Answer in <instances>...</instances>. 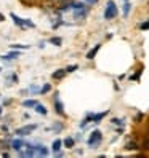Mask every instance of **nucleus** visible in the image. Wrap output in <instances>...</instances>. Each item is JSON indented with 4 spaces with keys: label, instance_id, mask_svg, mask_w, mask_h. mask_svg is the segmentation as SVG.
Returning a JSON list of instances; mask_svg holds the SVG:
<instances>
[{
    "label": "nucleus",
    "instance_id": "obj_2",
    "mask_svg": "<svg viewBox=\"0 0 149 158\" xmlns=\"http://www.w3.org/2000/svg\"><path fill=\"white\" fill-rule=\"evenodd\" d=\"M101 139H103V134H101V131H93L91 134H90V137H88V145L90 147H95V145H98L99 142H101Z\"/></svg>",
    "mask_w": 149,
    "mask_h": 158
},
{
    "label": "nucleus",
    "instance_id": "obj_19",
    "mask_svg": "<svg viewBox=\"0 0 149 158\" xmlns=\"http://www.w3.org/2000/svg\"><path fill=\"white\" fill-rule=\"evenodd\" d=\"M27 48H29V45H20V43L11 45V50H27Z\"/></svg>",
    "mask_w": 149,
    "mask_h": 158
},
{
    "label": "nucleus",
    "instance_id": "obj_13",
    "mask_svg": "<svg viewBox=\"0 0 149 158\" xmlns=\"http://www.w3.org/2000/svg\"><path fill=\"white\" fill-rule=\"evenodd\" d=\"M63 144H64V147H68V148H72L74 145H76V141H74L72 137H66L63 141Z\"/></svg>",
    "mask_w": 149,
    "mask_h": 158
},
{
    "label": "nucleus",
    "instance_id": "obj_4",
    "mask_svg": "<svg viewBox=\"0 0 149 158\" xmlns=\"http://www.w3.org/2000/svg\"><path fill=\"white\" fill-rule=\"evenodd\" d=\"M10 147L13 148V150L20 152L23 147H26V142L23 141V139H16V141H11V142H10Z\"/></svg>",
    "mask_w": 149,
    "mask_h": 158
},
{
    "label": "nucleus",
    "instance_id": "obj_6",
    "mask_svg": "<svg viewBox=\"0 0 149 158\" xmlns=\"http://www.w3.org/2000/svg\"><path fill=\"white\" fill-rule=\"evenodd\" d=\"M10 18L13 19V23H15L18 27H21V29H26V26H24V19H21V18L18 16L16 13H10Z\"/></svg>",
    "mask_w": 149,
    "mask_h": 158
},
{
    "label": "nucleus",
    "instance_id": "obj_18",
    "mask_svg": "<svg viewBox=\"0 0 149 158\" xmlns=\"http://www.w3.org/2000/svg\"><path fill=\"white\" fill-rule=\"evenodd\" d=\"M50 43H51V45L59 46V45L63 43V39H61V37H51V39H50Z\"/></svg>",
    "mask_w": 149,
    "mask_h": 158
},
{
    "label": "nucleus",
    "instance_id": "obj_15",
    "mask_svg": "<svg viewBox=\"0 0 149 158\" xmlns=\"http://www.w3.org/2000/svg\"><path fill=\"white\" fill-rule=\"evenodd\" d=\"M37 102H39V101H35V99H27V101L23 102V107H34Z\"/></svg>",
    "mask_w": 149,
    "mask_h": 158
},
{
    "label": "nucleus",
    "instance_id": "obj_14",
    "mask_svg": "<svg viewBox=\"0 0 149 158\" xmlns=\"http://www.w3.org/2000/svg\"><path fill=\"white\" fill-rule=\"evenodd\" d=\"M106 114H107V112H103V114H96V115H93V123H99L101 120H103V118L106 117Z\"/></svg>",
    "mask_w": 149,
    "mask_h": 158
},
{
    "label": "nucleus",
    "instance_id": "obj_21",
    "mask_svg": "<svg viewBox=\"0 0 149 158\" xmlns=\"http://www.w3.org/2000/svg\"><path fill=\"white\" fill-rule=\"evenodd\" d=\"M130 6H132V5H130L128 2L124 5V16H128V13H130Z\"/></svg>",
    "mask_w": 149,
    "mask_h": 158
},
{
    "label": "nucleus",
    "instance_id": "obj_31",
    "mask_svg": "<svg viewBox=\"0 0 149 158\" xmlns=\"http://www.w3.org/2000/svg\"><path fill=\"white\" fill-rule=\"evenodd\" d=\"M2 21H5V16H3L2 13H0V23H2Z\"/></svg>",
    "mask_w": 149,
    "mask_h": 158
},
{
    "label": "nucleus",
    "instance_id": "obj_17",
    "mask_svg": "<svg viewBox=\"0 0 149 158\" xmlns=\"http://www.w3.org/2000/svg\"><path fill=\"white\" fill-rule=\"evenodd\" d=\"M125 148H127V150H136L138 145H136V142H135V141H128V142H127V145H125Z\"/></svg>",
    "mask_w": 149,
    "mask_h": 158
},
{
    "label": "nucleus",
    "instance_id": "obj_12",
    "mask_svg": "<svg viewBox=\"0 0 149 158\" xmlns=\"http://www.w3.org/2000/svg\"><path fill=\"white\" fill-rule=\"evenodd\" d=\"M34 110L37 114H40V115H46V109H45V106L40 104V102H37V104L34 106Z\"/></svg>",
    "mask_w": 149,
    "mask_h": 158
},
{
    "label": "nucleus",
    "instance_id": "obj_27",
    "mask_svg": "<svg viewBox=\"0 0 149 158\" xmlns=\"http://www.w3.org/2000/svg\"><path fill=\"white\" fill-rule=\"evenodd\" d=\"M61 128H63V125H61V123H56V125L53 126V129H55V131H59Z\"/></svg>",
    "mask_w": 149,
    "mask_h": 158
},
{
    "label": "nucleus",
    "instance_id": "obj_9",
    "mask_svg": "<svg viewBox=\"0 0 149 158\" xmlns=\"http://www.w3.org/2000/svg\"><path fill=\"white\" fill-rule=\"evenodd\" d=\"M99 48H101V45H95L93 48L87 53V59H95V56H96V53L99 51Z\"/></svg>",
    "mask_w": 149,
    "mask_h": 158
},
{
    "label": "nucleus",
    "instance_id": "obj_23",
    "mask_svg": "<svg viewBox=\"0 0 149 158\" xmlns=\"http://www.w3.org/2000/svg\"><path fill=\"white\" fill-rule=\"evenodd\" d=\"M139 29L147 31V29H149V21H147V23H143V24H139Z\"/></svg>",
    "mask_w": 149,
    "mask_h": 158
},
{
    "label": "nucleus",
    "instance_id": "obj_8",
    "mask_svg": "<svg viewBox=\"0 0 149 158\" xmlns=\"http://www.w3.org/2000/svg\"><path fill=\"white\" fill-rule=\"evenodd\" d=\"M55 109H56V112H58L59 115H63V114H64V106L61 104V101H59L58 94L55 96Z\"/></svg>",
    "mask_w": 149,
    "mask_h": 158
},
{
    "label": "nucleus",
    "instance_id": "obj_16",
    "mask_svg": "<svg viewBox=\"0 0 149 158\" xmlns=\"http://www.w3.org/2000/svg\"><path fill=\"white\" fill-rule=\"evenodd\" d=\"M50 91H51V85H50V83H45L39 93H40V94H46V93H50Z\"/></svg>",
    "mask_w": 149,
    "mask_h": 158
},
{
    "label": "nucleus",
    "instance_id": "obj_29",
    "mask_svg": "<svg viewBox=\"0 0 149 158\" xmlns=\"http://www.w3.org/2000/svg\"><path fill=\"white\" fill-rule=\"evenodd\" d=\"M85 2H87L88 5H93V3H96V2H98V0H85Z\"/></svg>",
    "mask_w": 149,
    "mask_h": 158
},
{
    "label": "nucleus",
    "instance_id": "obj_33",
    "mask_svg": "<svg viewBox=\"0 0 149 158\" xmlns=\"http://www.w3.org/2000/svg\"><path fill=\"white\" fill-rule=\"evenodd\" d=\"M0 72H2V69H0Z\"/></svg>",
    "mask_w": 149,
    "mask_h": 158
},
{
    "label": "nucleus",
    "instance_id": "obj_3",
    "mask_svg": "<svg viewBox=\"0 0 149 158\" xmlns=\"http://www.w3.org/2000/svg\"><path fill=\"white\" fill-rule=\"evenodd\" d=\"M35 128H37V125H27V126H24V128L16 129L15 134H18V136H29V134L34 131Z\"/></svg>",
    "mask_w": 149,
    "mask_h": 158
},
{
    "label": "nucleus",
    "instance_id": "obj_1",
    "mask_svg": "<svg viewBox=\"0 0 149 158\" xmlns=\"http://www.w3.org/2000/svg\"><path fill=\"white\" fill-rule=\"evenodd\" d=\"M117 6L116 3L111 0V2H107V6H106V11H104V19H114V18L117 16Z\"/></svg>",
    "mask_w": 149,
    "mask_h": 158
},
{
    "label": "nucleus",
    "instance_id": "obj_28",
    "mask_svg": "<svg viewBox=\"0 0 149 158\" xmlns=\"http://www.w3.org/2000/svg\"><path fill=\"white\" fill-rule=\"evenodd\" d=\"M112 123H114V125H120V126L124 125V123H122V120H117V118H114V120H112Z\"/></svg>",
    "mask_w": 149,
    "mask_h": 158
},
{
    "label": "nucleus",
    "instance_id": "obj_24",
    "mask_svg": "<svg viewBox=\"0 0 149 158\" xmlns=\"http://www.w3.org/2000/svg\"><path fill=\"white\" fill-rule=\"evenodd\" d=\"M29 91H31V93H39L40 89H39V86H37V85H32V86L29 88Z\"/></svg>",
    "mask_w": 149,
    "mask_h": 158
},
{
    "label": "nucleus",
    "instance_id": "obj_20",
    "mask_svg": "<svg viewBox=\"0 0 149 158\" xmlns=\"http://www.w3.org/2000/svg\"><path fill=\"white\" fill-rule=\"evenodd\" d=\"M77 69H79L77 64H72V66H68V67H66V72H76Z\"/></svg>",
    "mask_w": 149,
    "mask_h": 158
},
{
    "label": "nucleus",
    "instance_id": "obj_5",
    "mask_svg": "<svg viewBox=\"0 0 149 158\" xmlns=\"http://www.w3.org/2000/svg\"><path fill=\"white\" fill-rule=\"evenodd\" d=\"M20 56H21V53L18 51V50H11L10 53H7L5 56H2V59L3 61H11V59H18Z\"/></svg>",
    "mask_w": 149,
    "mask_h": 158
},
{
    "label": "nucleus",
    "instance_id": "obj_22",
    "mask_svg": "<svg viewBox=\"0 0 149 158\" xmlns=\"http://www.w3.org/2000/svg\"><path fill=\"white\" fill-rule=\"evenodd\" d=\"M8 145H10V144H8V142H0V150H3V148H11V147H8Z\"/></svg>",
    "mask_w": 149,
    "mask_h": 158
},
{
    "label": "nucleus",
    "instance_id": "obj_26",
    "mask_svg": "<svg viewBox=\"0 0 149 158\" xmlns=\"http://www.w3.org/2000/svg\"><path fill=\"white\" fill-rule=\"evenodd\" d=\"M143 148L144 150H149V139H146V141L143 142Z\"/></svg>",
    "mask_w": 149,
    "mask_h": 158
},
{
    "label": "nucleus",
    "instance_id": "obj_10",
    "mask_svg": "<svg viewBox=\"0 0 149 158\" xmlns=\"http://www.w3.org/2000/svg\"><path fill=\"white\" fill-rule=\"evenodd\" d=\"M61 148H63V141H61V139H55L53 144H51V150L56 153V152L61 150Z\"/></svg>",
    "mask_w": 149,
    "mask_h": 158
},
{
    "label": "nucleus",
    "instance_id": "obj_7",
    "mask_svg": "<svg viewBox=\"0 0 149 158\" xmlns=\"http://www.w3.org/2000/svg\"><path fill=\"white\" fill-rule=\"evenodd\" d=\"M66 69H58V70H55L53 73H51V78L53 80H61V78H64V75H66Z\"/></svg>",
    "mask_w": 149,
    "mask_h": 158
},
{
    "label": "nucleus",
    "instance_id": "obj_32",
    "mask_svg": "<svg viewBox=\"0 0 149 158\" xmlns=\"http://www.w3.org/2000/svg\"><path fill=\"white\" fill-rule=\"evenodd\" d=\"M2 112H3V107L0 106V117H2Z\"/></svg>",
    "mask_w": 149,
    "mask_h": 158
},
{
    "label": "nucleus",
    "instance_id": "obj_30",
    "mask_svg": "<svg viewBox=\"0 0 149 158\" xmlns=\"http://www.w3.org/2000/svg\"><path fill=\"white\" fill-rule=\"evenodd\" d=\"M51 3H61V2H66V0H50Z\"/></svg>",
    "mask_w": 149,
    "mask_h": 158
},
{
    "label": "nucleus",
    "instance_id": "obj_11",
    "mask_svg": "<svg viewBox=\"0 0 149 158\" xmlns=\"http://www.w3.org/2000/svg\"><path fill=\"white\" fill-rule=\"evenodd\" d=\"M85 16H87V6L74 10V18H76V19H79V18H85Z\"/></svg>",
    "mask_w": 149,
    "mask_h": 158
},
{
    "label": "nucleus",
    "instance_id": "obj_25",
    "mask_svg": "<svg viewBox=\"0 0 149 158\" xmlns=\"http://www.w3.org/2000/svg\"><path fill=\"white\" fill-rule=\"evenodd\" d=\"M21 2H23V3H26V5H34V3L37 2V0H21Z\"/></svg>",
    "mask_w": 149,
    "mask_h": 158
}]
</instances>
